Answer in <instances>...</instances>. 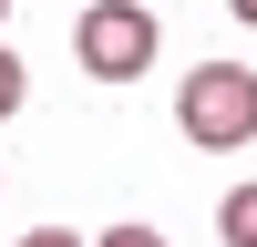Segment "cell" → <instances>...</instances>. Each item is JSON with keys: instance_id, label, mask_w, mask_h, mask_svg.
Listing matches in <instances>:
<instances>
[{"instance_id": "3957f363", "label": "cell", "mask_w": 257, "mask_h": 247, "mask_svg": "<svg viewBox=\"0 0 257 247\" xmlns=\"http://www.w3.org/2000/svg\"><path fill=\"white\" fill-rule=\"evenodd\" d=\"M216 237H226V247H257V175H247L237 196L216 206Z\"/></svg>"}, {"instance_id": "6da1fadb", "label": "cell", "mask_w": 257, "mask_h": 247, "mask_svg": "<svg viewBox=\"0 0 257 247\" xmlns=\"http://www.w3.org/2000/svg\"><path fill=\"white\" fill-rule=\"evenodd\" d=\"M175 124L185 144H206V155H237L257 134V72L247 62H196V72L175 82Z\"/></svg>"}, {"instance_id": "277c9868", "label": "cell", "mask_w": 257, "mask_h": 247, "mask_svg": "<svg viewBox=\"0 0 257 247\" xmlns=\"http://www.w3.org/2000/svg\"><path fill=\"white\" fill-rule=\"evenodd\" d=\"M11 113H21V52L0 41V124H11Z\"/></svg>"}, {"instance_id": "5b68a950", "label": "cell", "mask_w": 257, "mask_h": 247, "mask_svg": "<svg viewBox=\"0 0 257 247\" xmlns=\"http://www.w3.org/2000/svg\"><path fill=\"white\" fill-rule=\"evenodd\" d=\"M93 247H165V237H155V226H103Z\"/></svg>"}, {"instance_id": "8992f818", "label": "cell", "mask_w": 257, "mask_h": 247, "mask_svg": "<svg viewBox=\"0 0 257 247\" xmlns=\"http://www.w3.org/2000/svg\"><path fill=\"white\" fill-rule=\"evenodd\" d=\"M21 247H82V237H72V226H31Z\"/></svg>"}, {"instance_id": "7a4b0ae2", "label": "cell", "mask_w": 257, "mask_h": 247, "mask_svg": "<svg viewBox=\"0 0 257 247\" xmlns=\"http://www.w3.org/2000/svg\"><path fill=\"white\" fill-rule=\"evenodd\" d=\"M72 52H82L93 82H144L155 72V11L144 0H93L82 31H72Z\"/></svg>"}, {"instance_id": "52a82bcc", "label": "cell", "mask_w": 257, "mask_h": 247, "mask_svg": "<svg viewBox=\"0 0 257 247\" xmlns=\"http://www.w3.org/2000/svg\"><path fill=\"white\" fill-rule=\"evenodd\" d=\"M226 11H237V21H247V31H257V0H226Z\"/></svg>"}]
</instances>
